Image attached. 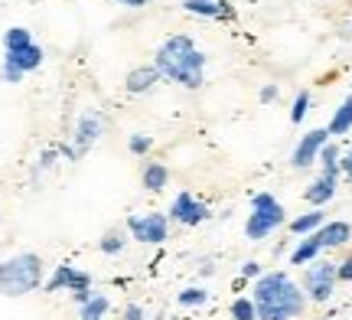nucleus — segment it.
Masks as SVG:
<instances>
[{"mask_svg": "<svg viewBox=\"0 0 352 320\" xmlns=\"http://www.w3.org/2000/svg\"><path fill=\"white\" fill-rule=\"evenodd\" d=\"M252 301L258 308V320H294L307 308L303 288L297 281H290V275H284V271L261 275L254 284Z\"/></svg>", "mask_w": 352, "mask_h": 320, "instance_id": "obj_1", "label": "nucleus"}, {"mask_svg": "<svg viewBox=\"0 0 352 320\" xmlns=\"http://www.w3.org/2000/svg\"><path fill=\"white\" fill-rule=\"evenodd\" d=\"M153 65L160 69V76L170 82H179L183 89H199L202 72H206V56L189 36H170L160 43V50L153 56Z\"/></svg>", "mask_w": 352, "mask_h": 320, "instance_id": "obj_2", "label": "nucleus"}, {"mask_svg": "<svg viewBox=\"0 0 352 320\" xmlns=\"http://www.w3.org/2000/svg\"><path fill=\"white\" fill-rule=\"evenodd\" d=\"M39 281H43V258L33 252L0 262V295L3 297H23L36 291Z\"/></svg>", "mask_w": 352, "mask_h": 320, "instance_id": "obj_3", "label": "nucleus"}, {"mask_svg": "<svg viewBox=\"0 0 352 320\" xmlns=\"http://www.w3.org/2000/svg\"><path fill=\"white\" fill-rule=\"evenodd\" d=\"M277 226H284V206L277 203L271 193H254L252 216L245 222V235H248L252 242H261V239H267Z\"/></svg>", "mask_w": 352, "mask_h": 320, "instance_id": "obj_4", "label": "nucleus"}, {"mask_svg": "<svg viewBox=\"0 0 352 320\" xmlns=\"http://www.w3.org/2000/svg\"><path fill=\"white\" fill-rule=\"evenodd\" d=\"M336 262H310V268L303 275V295L323 304L333 297V288H336Z\"/></svg>", "mask_w": 352, "mask_h": 320, "instance_id": "obj_5", "label": "nucleus"}, {"mask_svg": "<svg viewBox=\"0 0 352 320\" xmlns=\"http://www.w3.org/2000/svg\"><path fill=\"white\" fill-rule=\"evenodd\" d=\"M127 229L134 242H147V245H160L170 235V222L164 213H147V216H131L127 219Z\"/></svg>", "mask_w": 352, "mask_h": 320, "instance_id": "obj_6", "label": "nucleus"}, {"mask_svg": "<svg viewBox=\"0 0 352 320\" xmlns=\"http://www.w3.org/2000/svg\"><path fill=\"white\" fill-rule=\"evenodd\" d=\"M329 141V131L327 128H316L310 131V134H303L300 144L294 147V157H290V164L297 167V170H307V167L316 164V157H320V151H323V144Z\"/></svg>", "mask_w": 352, "mask_h": 320, "instance_id": "obj_7", "label": "nucleus"}, {"mask_svg": "<svg viewBox=\"0 0 352 320\" xmlns=\"http://www.w3.org/2000/svg\"><path fill=\"white\" fill-rule=\"evenodd\" d=\"M170 216L176 222H183V226H199V222L209 219V206L199 203L192 193H179L173 200V206H170Z\"/></svg>", "mask_w": 352, "mask_h": 320, "instance_id": "obj_8", "label": "nucleus"}, {"mask_svg": "<svg viewBox=\"0 0 352 320\" xmlns=\"http://www.w3.org/2000/svg\"><path fill=\"white\" fill-rule=\"evenodd\" d=\"M85 288H91V275L72 268V265H59L56 275L46 281V291H50V295H56V291H85Z\"/></svg>", "mask_w": 352, "mask_h": 320, "instance_id": "obj_9", "label": "nucleus"}, {"mask_svg": "<svg viewBox=\"0 0 352 320\" xmlns=\"http://www.w3.org/2000/svg\"><path fill=\"white\" fill-rule=\"evenodd\" d=\"M101 131H104V121H101L95 111H85V115L78 118V125H76V157H82V154H88V147L98 141L101 138Z\"/></svg>", "mask_w": 352, "mask_h": 320, "instance_id": "obj_10", "label": "nucleus"}, {"mask_svg": "<svg viewBox=\"0 0 352 320\" xmlns=\"http://www.w3.org/2000/svg\"><path fill=\"white\" fill-rule=\"evenodd\" d=\"M43 56L46 52L39 50L36 43H30V46H20V50H3V63L16 65L20 72H33V69L43 65Z\"/></svg>", "mask_w": 352, "mask_h": 320, "instance_id": "obj_11", "label": "nucleus"}, {"mask_svg": "<svg viewBox=\"0 0 352 320\" xmlns=\"http://www.w3.org/2000/svg\"><path fill=\"white\" fill-rule=\"evenodd\" d=\"M336 183H340V173H320V177L307 186V193H303V200L310 206H323L329 203L333 196H336Z\"/></svg>", "mask_w": 352, "mask_h": 320, "instance_id": "obj_12", "label": "nucleus"}, {"mask_svg": "<svg viewBox=\"0 0 352 320\" xmlns=\"http://www.w3.org/2000/svg\"><path fill=\"white\" fill-rule=\"evenodd\" d=\"M183 10L196 17H212V20H235V10L226 0H183Z\"/></svg>", "mask_w": 352, "mask_h": 320, "instance_id": "obj_13", "label": "nucleus"}, {"mask_svg": "<svg viewBox=\"0 0 352 320\" xmlns=\"http://www.w3.org/2000/svg\"><path fill=\"white\" fill-rule=\"evenodd\" d=\"M157 82H160V69H157V65H138V69L127 72L124 89L131 92V95H144V92H151Z\"/></svg>", "mask_w": 352, "mask_h": 320, "instance_id": "obj_14", "label": "nucleus"}, {"mask_svg": "<svg viewBox=\"0 0 352 320\" xmlns=\"http://www.w3.org/2000/svg\"><path fill=\"white\" fill-rule=\"evenodd\" d=\"M314 235L320 239L323 248H340V245H346L352 239V226L349 222H323Z\"/></svg>", "mask_w": 352, "mask_h": 320, "instance_id": "obj_15", "label": "nucleus"}, {"mask_svg": "<svg viewBox=\"0 0 352 320\" xmlns=\"http://www.w3.org/2000/svg\"><path fill=\"white\" fill-rule=\"evenodd\" d=\"M323 252V245H320V239L316 235H307L294 252H290V265H310V262H316V255Z\"/></svg>", "mask_w": 352, "mask_h": 320, "instance_id": "obj_16", "label": "nucleus"}, {"mask_svg": "<svg viewBox=\"0 0 352 320\" xmlns=\"http://www.w3.org/2000/svg\"><path fill=\"white\" fill-rule=\"evenodd\" d=\"M327 131L333 134V138H340V134H349L352 131V95L336 108V115H333V121H329Z\"/></svg>", "mask_w": 352, "mask_h": 320, "instance_id": "obj_17", "label": "nucleus"}, {"mask_svg": "<svg viewBox=\"0 0 352 320\" xmlns=\"http://www.w3.org/2000/svg\"><path fill=\"white\" fill-rule=\"evenodd\" d=\"M323 222H327L323 213H303L300 219H294V222H290V232H294V235H310V232H316Z\"/></svg>", "mask_w": 352, "mask_h": 320, "instance_id": "obj_18", "label": "nucleus"}, {"mask_svg": "<svg viewBox=\"0 0 352 320\" xmlns=\"http://www.w3.org/2000/svg\"><path fill=\"white\" fill-rule=\"evenodd\" d=\"M166 180H170V170L164 164H147V170H144V186L147 190L160 193L166 186Z\"/></svg>", "mask_w": 352, "mask_h": 320, "instance_id": "obj_19", "label": "nucleus"}, {"mask_svg": "<svg viewBox=\"0 0 352 320\" xmlns=\"http://www.w3.org/2000/svg\"><path fill=\"white\" fill-rule=\"evenodd\" d=\"M104 314H108V297L104 295H95L88 304H82V310H78L82 320H104Z\"/></svg>", "mask_w": 352, "mask_h": 320, "instance_id": "obj_20", "label": "nucleus"}, {"mask_svg": "<svg viewBox=\"0 0 352 320\" xmlns=\"http://www.w3.org/2000/svg\"><path fill=\"white\" fill-rule=\"evenodd\" d=\"M340 157H342V154H340V147L327 141L316 160H320V167H323V173H340Z\"/></svg>", "mask_w": 352, "mask_h": 320, "instance_id": "obj_21", "label": "nucleus"}, {"mask_svg": "<svg viewBox=\"0 0 352 320\" xmlns=\"http://www.w3.org/2000/svg\"><path fill=\"white\" fill-rule=\"evenodd\" d=\"M30 43H33V36H30L26 26H10L3 33V50H20V46H30Z\"/></svg>", "mask_w": 352, "mask_h": 320, "instance_id": "obj_22", "label": "nucleus"}, {"mask_svg": "<svg viewBox=\"0 0 352 320\" xmlns=\"http://www.w3.org/2000/svg\"><path fill=\"white\" fill-rule=\"evenodd\" d=\"M232 317L235 320H258V308H254L252 297H239V301L232 304Z\"/></svg>", "mask_w": 352, "mask_h": 320, "instance_id": "obj_23", "label": "nucleus"}, {"mask_svg": "<svg viewBox=\"0 0 352 320\" xmlns=\"http://www.w3.org/2000/svg\"><path fill=\"white\" fill-rule=\"evenodd\" d=\"M209 301V291H202V288H186V291H179V304L183 308H202Z\"/></svg>", "mask_w": 352, "mask_h": 320, "instance_id": "obj_24", "label": "nucleus"}, {"mask_svg": "<svg viewBox=\"0 0 352 320\" xmlns=\"http://www.w3.org/2000/svg\"><path fill=\"white\" fill-rule=\"evenodd\" d=\"M310 111V92H297V98H294V108H290V121L294 125H300L303 118Z\"/></svg>", "mask_w": 352, "mask_h": 320, "instance_id": "obj_25", "label": "nucleus"}, {"mask_svg": "<svg viewBox=\"0 0 352 320\" xmlns=\"http://www.w3.org/2000/svg\"><path fill=\"white\" fill-rule=\"evenodd\" d=\"M98 245H101V252H104V255H118V252L124 248V235H121V232H108Z\"/></svg>", "mask_w": 352, "mask_h": 320, "instance_id": "obj_26", "label": "nucleus"}, {"mask_svg": "<svg viewBox=\"0 0 352 320\" xmlns=\"http://www.w3.org/2000/svg\"><path fill=\"white\" fill-rule=\"evenodd\" d=\"M23 76H26V72H20V69H16V65H10V63L0 65V78H3V82H10V85L23 82Z\"/></svg>", "mask_w": 352, "mask_h": 320, "instance_id": "obj_27", "label": "nucleus"}, {"mask_svg": "<svg viewBox=\"0 0 352 320\" xmlns=\"http://www.w3.org/2000/svg\"><path fill=\"white\" fill-rule=\"evenodd\" d=\"M151 134H134L131 138V154H147L151 151Z\"/></svg>", "mask_w": 352, "mask_h": 320, "instance_id": "obj_28", "label": "nucleus"}, {"mask_svg": "<svg viewBox=\"0 0 352 320\" xmlns=\"http://www.w3.org/2000/svg\"><path fill=\"white\" fill-rule=\"evenodd\" d=\"M336 278H340V281H352V258H346V262L336 265Z\"/></svg>", "mask_w": 352, "mask_h": 320, "instance_id": "obj_29", "label": "nucleus"}, {"mask_svg": "<svg viewBox=\"0 0 352 320\" xmlns=\"http://www.w3.org/2000/svg\"><path fill=\"white\" fill-rule=\"evenodd\" d=\"M258 275H261V265H258V262H245V265H241V278H258Z\"/></svg>", "mask_w": 352, "mask_h": 320, "instance_id": "obj_30", "label": "nucleus"}, {"mask_svg": "<svg viewBox=\"0 0 352 320\" xmlns=\"http://www.w3.org/2000/svg\"><path fill=\"white\" fill-rule=\"evenodd\" d=\"M340 170H342V173H346V177H352V147H349V151H346V154L340 157Z\"/></svg>", "mask_w": 352, "mask_h": 320, "instance_id": "obj_31", "label": "nucleus"}, {"mask_svg": "<svg viewBox=\"0 0 352 320\" xmlns=\"http://www.w3.org/2000/svg\"><path fill=\"white\" fill-rule=\"evenodd\" d=\"M124 320H144V310H140L138 304H127V308H124Z\"/></svg>", "mask_w": 352, "mask_h": 320, "instance_id": "obj_32", "label": "nucleus"}, {"mask_svg": "<svg viewBox=\"0 0 352 320\" xmlns=\"http://www.w3.org/2000/svg\"><path fill=\"white\" fill-rule=\"evenodd\" d=\"M274 98H277V85H264V89H261V102L271 105Z\"/></svg>", "mask_w": 352, "mask_h": 320, "instance_id": "obj_33", "label": "nucleus"}, {"mask_svg": "<svg viewBox=\"0 0 352 320\" xmlns=\"http://www.w3.org/2000/svg\"><path fill=\"white\" fill-rule=\"evenodd\" d=\"M118 3H124V7H147V0H118Z\"/></svg>", "mask_w": 352, "mask_h": 320, "instance_id": "obj_34", "label": "nucleus"}, {"mask_svg": "<svg viewBox=\"0 0 352 320\" xmlns=\"http://www.w3.org/2000/svg\"><path fill=\"white\" fill-rule=\"evenodd\" d=\"M349 33H352V26H349Z\"/></svg>", "mask_w": 352, "mask_h": 320, "instance_id": "obj_35", "label": "nucleus"}]
</instances>
